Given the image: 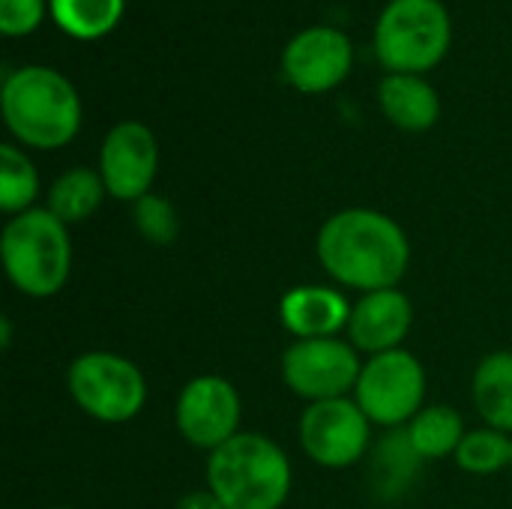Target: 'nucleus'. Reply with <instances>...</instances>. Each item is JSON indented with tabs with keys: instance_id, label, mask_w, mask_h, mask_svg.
I'll list each match as a JSON object with an SVG mask.
<instances>
[{
	"instance_id": "obj_27",
	"label": "nucleus",
	"mask_w": 512,
	"mask_h": 509,
	"mask_svg": "<svg viewBox=\"0 0 512 509\" xmlns=\"http://www.w3.org/2000/svg\"><path fill=\"white\" fill-rule=\"evenodd\" d=\"M54 509H69V507H54Z\"/></svg>"
},
{
	"instance_id": "obj_2",
	"label": "nucleus",
	"mask_w": 512,
	"mask_h": 509,
	"mask_svg": "<svg viewBox=\"0 0 512 509\" xmlns=\"http://www.w3.org/2000/svg\"><path fill=\"white\" fill-rule=\"evenodd\" d=\"M0 111L9 135L30 150H60L81 129V96L66 75L48 66H21L3 78Z\"/></svg>"
},
{
	"instance_id": "obj_19",
	"label": "nucleus",
	"mask_w": 512,
	"mask_h": 509,
	"mask_svg": "<svg viewBox=\"0 0 512 509\" xmlns=\"http://www.w3.org/2000/svg\"><path fill=\"white\" fill-rule=\"evenodd\" d=\"M123 9L126 0H48L54 24L81 42L108 36L120 24Z\"/></svg>"
},
{
	"instance_id": "obj_16",
	"label": "nucleus",
	"mask_w": 512,
	"mask_h": 509,
	"mask_svg": "<svg viewBox=\"0 0 512 509\" xmlns=\"http://www.w3.org/2000/svg\"><path fill=\"white\" fill-rule=\"evenodd\" d=\"M471 399L489 429L512 435V354H486L471 381Z\"/></svg>"
},
{
	"instance_id": "obj_23",
	"label": "nucleus",
	"mask_w": 512,
	"mask_h": 509,
	"mask_svg": "<svg viewBox=\"0 0 512 509\" xmlns=\"http://www.w3.org/2000/svg\"><path fill=\"white\" fill-rule=\"evenodd\" d=\"M132 219H135V231L150 246H171L180 234V216L174 204L153 192L132 204Z\"/></svg>"
},
{
	"instance_id": "obj_11",
	"label": "nucleus",
	"mask_w": 512,
	"mask_h": 509,
	"mask_svg": "<svg viewBox=\"0 0 512 509\" xmlns=\"http://www.w3.org/2000/svg\"><path fill=\"white\" fill-rule=\"evenodd\" d=\"M159 171V144L150 126L138 120H123L108 129L99 150V174L108 198L135 204L150 195Z\"/></svg>"
},
{
	"instance_id": "obj_13",
	"label": "nucleus",
	"mask_w": 512,
	"mask_h": 509,
	"mask_svg": "<svg viewBox=\"0 0 512 509\" xmlns=\"http://www.w3.org/2000/svg\"><path fill=\"white\" fill-rule=\"evenodd\" d=\"M411 324H414V306L408 294H402L399 288H387V291L360 294V300L351 309V321L345 333L357 351L375 357L402 348V342L411 333Z\"/></svg>"
},
{
	"instance_id": "obj_26",
	"label": "nucleus",
	"mask_w": 512,
	"mask_h": 509,
	"mask_svg": "<svg viewBox=\"0 0 512 509\" xmlns=\"http://www.w3.org/2000/svg\"><path fill=\"white\" fill-rule=\"evenodd\" d=\"M0 330H3V333H0L3 348H9V345H12V321H9V318H3V321H0Z\"/></svg>"
},
{
	"instance_id": "obj_12",
	"label": "nucleus",
	"mask_w": 512,
	"mask_h": 509,
	"mask_svg": "<svg viewBox=\"0 0 512 509\" xmlns=\"http://www.w3.org/2000/svg\"><path fill=\"white\" fill-rule=\"evenodd\" d=\"M354 66L351 39L327 24L300 30L282 51V72L300 93H327L339 87Z\"/></svg>"
},
{
	"instance_id": "obj_22",
	"label": "nucleus",
	"mask_w": 512,
	"mask_h": 509,
	"mask_svg": "<svg viewBox=\"0 0 512 509\" xmlns=\"http://www.w3.org/2000/svg\"><path fill=\"white\" fill-rule=\"evenodd\" d=\"M456 465L465 474L489 477L512 465V438L498 429H471L465 432L459 450H456Z\"/></svg>"
},
{
	"instance_id": "obj_28",
	"label": "nucleus",
	"mask_w": 512,
	"mask_h": 509,
	"mask_svg": "<svg viewBox=\"0 0 512 509\" xmlns=\"http://www.w3.org/2000/svg\"><path fill=\"white\" fill-rule=\"evenodd\" d=\"M510 468H512V465H510Z\"/></svg>"
},
{
	"instance_id": "obj_24",
	"label": "nucleus",
	"mask_w": 512,
	"mask_h": 509,
	"mask_svg": "<svg viewBox=\"0 0 512 509\" xmlns=\"http://www.w3.org/2000/svg\"><path fill=\"white\" fill-rule=\"evenodd\" d=\"M48 12V0H0V30L6 36L33 33Z\"/></svg>"
},
{
	"instance_id": "obj_17",
	"label": "nucleus",
	"mask_w": 512,
	"mask_h": 509,
	"mask_svg": "<svg viewBox=\"0 0 512 509\" xmlns=\"http://www.w3.org/2000/svg\"><path fill=\"white\" fill-rule=\"evenodd\" d=\"M108 198V189L102 183V174L96 168H69L63 171L51 189H48V210L63 222V225H81L87 222L102 201Z\"/></svg>"
},
{
	"instance_id": "obj_5",
	"label": "nucleus",
	"mask_w": 512,
	"mask_h": 509,
	"mask_svg": "<svg viewBox=\"0 0 512 509\" xmlns=\"http://www.w3.org/2000/svg\"><path fill=\"white\" fill-rule=\"evenodd\" d=\"M453 21L441 0H390L375 24V54L387 72H432L450 51Z\"/></svg>"
},
{
	"instance_id": "obj_3",
	"label": "nucleus",
	"mask_w": 512,
	"mask_h": 509,
	"mask_svg": "<svg viewBox=\"0 0 512 509\" xmlns=\"http://www.w3.org/2000/svg\"><path fill=\"white\" fill-rule=\"evenodd\" d=\"M291 477L282 447L258 432H240L207 459V489L225 509H282Z\"/></svg>"
},
{
	"instance_id": "obj_6",
	"label": "nucleus",
	"mask_w": 512,
	"mask_h": 509,
	"mask_svg": "<svg viewBox=\"0 0 512 509\" xmlns=\"http://www.w3.org/2000/svg\"><path fill=\"white\" fill-rule=\"evenodd\" d=\"M72 402L96 423L120 426L135 420L147 405L144 372L114 351H87L66 372Z\"/></svg>"
},
{
	"instance_id": "obj_15",
	"label": "nucleus",
	"mask_w": 512,
	"mask_h": 509,
	"mask_svg": "<svg viewBox=\"0 0 512 509\" xmlns=\"http://www.w3.org/2000/svg\"><path fill=\"white\" fill-rule=\"evenodd\" d=\"M378 102L384 117L402 132H426L441 117L438 90L423 75L390 72L378 84Z\"/></svg>"
},
{
	"instance_id": "obj_14",
	"label": "nucleus",
	"mask_w": 512,
	"mask_h": 509,
	"mask_svg": "<svg viewBox=\"0 0 512 509\" xmlns=\"http://www.w3.org/2000/svg\"><path fill=\"white\" fill-rule=\"evenodd\" d=\"M354 303L327 285H297L279 303V321L294 339H336L348 330Z\"/></svg>"
},
{
	"instance_id": "obj_7",
	"label": "nucleus",
	"mask_w": 512,
	"mask_h": 509,
	"mask_svg": "<svg viewBox=\"0 0 512 509\" xmlns=\"http://www.w3.org/2000/svg\"><path fill=\"white\" fill-rule=\"evenodd\" d=\"M354 402L369 417L372 426L399 429L408 426L426 408V369L405 351H384L363 363Z\"/></svg>"
},
{
	"instance_id": "obj_25",
	"label": "nucleus",
	"mask_w": 512,
	"mask_h": 509,
	"mask_svg": "<svg viewBox=\"0 0 512 509\" xmlns=\"http://www.w3.org/2000/svg\"><path fill=\"white\" fill-rule=\"evenodd\" d=\"M174 509H225L219 504V498L210 492V489H201V492H189V495H183Z\"/></svg>"
},
{
	"instance_id": "obj_9",
	"label": "nucleus",
	"mask_w": 512,
	"mask_h": 509,
	"mask_svg": "<svg viewBox=\"0 0 512 509\" xmlns=\"http://www.w3.org/2000/svg\"><path fill=\"white\" fill-rule=\"evenodd\" d=\"M369 444L372 423L354 396L312 402L300 417V447L315 465L327 471L354 468L366 456Z\"/></svg>"
},
{
	"instance_id": "obj_1",
	"label": "nucleus",
	"mask_w": 512,
	"mask_h": 509,
	"mask_svg": "<svg viewBox=\"0 0 512 509\" xmlns=\"http://www.w3.org/2000/svg\"><path fill=\"white\" fill-rule=\"evenodd\" d=\"M324 273L351 291L399 288L411 267V243L405 228L372 207H348L333 213L315 240Z\"/></svg>"
},
{
	"instance_id": "obj_10",
	"label": "nucleus",
	"mask_w": 512,
	"mask_h": 509,
	"mask_svg": "<svg viewBox=\"0 0 512 509\" xmlns=\"http://www.w3.org/2000/svg\"><path fill=\"white\" fill-rule=\"evenodd\" d=\"M240 417V393L222 375H198L186 381L174 405V423L180 438L207 453L225 447L231 438L240 435Z\"/></svg>"
},
{
	"instance_id": "obj_18",
	"label": "nucleus",
	"mask_w": 512,
	"mask_h": 509,
	"mask_svg": "<svg viewBox=\"0 0 512 509\" xmlns=\"http://www.w3.org/2000/svg\"><path fill=\"white\" fill-rule=\"evenodd\" d=\"M408 441L417 450L423 462L429 459H447L456 456L462 438H465V423L462 417L447 408V405H426L411 423H408Z\"/></svg>"
},
{
	"instance_id": "obj_8",
	"label": "nucleus",
	"mask_w": 512,
	"mask_h": 509,
	"mask_svg": "<svg viewBox=\"0 0 512 509\" xmlns=\"http://www.w3.org/2000/svg\"><path fill=\"white\" fill-rule=\"evenodd\" d=\"M360 351L348 339H294L282 354L285 387L312 402L354 396L360 378Z\"/></svg>"
},
{
	"instance_id": "obj_20",
	"label": "nucleus",
	"mask_w": 512,
	"mask_h": 509,
	"mask_svg": "<svg viewBox=\"0 0 512 509\" xmlns=\"http://www.w3.org/2000/svg\"><path fill=\"white\" fill-rule=\"evenodd\" d=\"M423 459L417 456V450L408 441V432L393 429L375 450V462H372V483L378 489L381 498H396L405 492V486H411V480L417 477Z\"/></svg>"
},
{
	"instance_id": "obj_4",
	"label": "nucleus",
	"mask_w": 512,
	"mask_h": 509,
	"mask_svg": "<svg viewBox=\"0 0 512 509\" xmlns=\"http://www.w3.org/2000/svg\"><path fill=\"white\" fill-rule=\"evenodd\" d=\"M0 258L6 279L33 300H45L63 291L72 273V240L48 207H33L12 216L3 225Z\"/></svg>"
},
{
	"instance_id": "obj_21",
	"label": "nucleus",
	"mask_w": 512,
	"mask_h": 509,
	"mask_svg": "<svg viewBox=\"0 0 512 509\" xmlns=\"http://www.w3.org/2000/svg\"><path fill=\"white\" fill-rule=\"evenodd\" d=\"M39 198V171L18 144L0 147V210L9 216L33 210Z\"/></svg>"
}]
</instances>
